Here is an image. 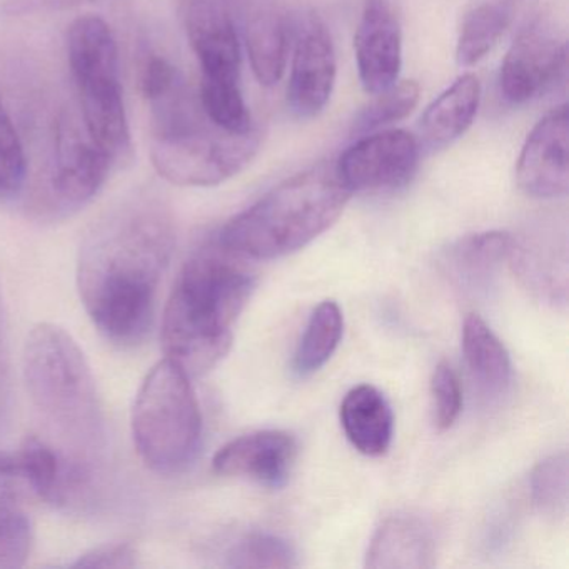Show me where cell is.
I'll use <instances>...</instances> for the list:
<instances>
[{"label": "cell", "mask_w": 569, "mask_h": 569, "mask_svg": "<svg viewBox=\"0 0 569 569\" xmlns=\"http://www.w3.org/2000/svg\"><path fill=\"white\" fill-rule=\"evenodd\" d=\"M244 2L246 51L259 84L274 88L284 76L292 46V26L276 0Z\"/></svg>", "instance_id": "cell-16"}, {"label": "cell", "mask_w": 569, "mask_h": 569, "mask_svg": "<svg viewBox=\"0 0 569 569\" xmlns=\"http://www.w3.org/2000/svg\"><path fill=\"white\" fill-rule=\"evenodd\" d=\"M418 138L402 129H382L356 138L336 161L339 178L355 194H379L406 188L421 161Z\"/></svg>", "instance_id": "cell-9"}, {"label": "cell", "mask_w": 569, "mask_h": 569, "mask_svg": "<svg viewBox=\"0 0 569 569\" xmlns=\"http://www.w3.org/2000/svg\"><path fill=\"white\" fill-rule=\"evenodd\" d=\"M432 421L446 431L458 421L462 409V389L449 362H439L431 379Z\"/></svg>", "instance_id": "cell-30"}, {"label": "cell", "mask_w": 569, "mask_h": 569, "mask_svg": "<svg viewBox=\"0 0 569 569\" xmlns=\"http://www.w3.org/2000/svg\"><path fill=\"white\" fill-rule=\"evenodd\" d=\"M352 192L339 178L336 161H322L272 188L234 216L216 236L244 259L284 258L328 231Z\"/></svg>", "instance_id": "cell-4"}, {"label": "cell", "mask_w": 569, "mask_h": 569, "mask_svg": "<svg viewBox=\"0 0 569 569\" xmlns=\"http://www.w3.org/2000/svg\"><path fill=\"white\" fill-rule=\"evenodd\" d=\"M101 0H2L0 11L11 18L49 14V12L68 11L86 4H94Z\"/></svg>", "instance_id": "cell-33"}, {"label": "cell", "mask_w": 569, "mask_h": 569, "mask_svg": "<svg viewBox=\"0 0 569 569\" xmlns=\"http://www.w3.org/2000/svg\"><path fill=\"white\" fill-rule=\"evenodd\" d=\"M292 41L289 109L299 119H312L325 111L335 89L338 74L335 42L328 26L315 12L296 22Z\"/></svg>", "instance_id": "cell-10"}, {"label": "cell", "mask_w": 569, "mask_h": 569, "mask_svg": "<svg viewBox=\"0 0 569 569\" xmlns=\"http://www.w3.org/2000/svg\"><path fill=\"white\" fill-rule=\"evenodd\" d=\"M518 11V0L482 2L462 19L456 42V61L461 68H472L486 58L511 28Z\"/></svg>", "instance_id": "cell-21"}, {"label": "cell", "mask_w": 569, "mask_h": 569, "mask_svg": "<svg viewBox=\"0 0 569 569\" xmlns=\"http://www.w3.org/2000/svg\"><path fill=\"white\" fill-rule=\"evenodd\" d=\"M339 418L346 438L366 456L388 452L395 435V416L388 399L375 386L361 385L345 396Z\"/></svg>", "instance_id": "cell-19"}, {"label": "cell", "mask_w": 569, "mask_h": 569, "mask_svg": "<svg viewBox=\"0 0 569 569\" xmlns=\"http://www.w3.org/2000/svg\"><path fill=\"white\" fill-rule=\"evenodd\" d=\"M198 96L206 116L224 131L246 132L254 128L239 82L201 81Z\"/></svg>", "instance_id": "cell-27"}, {"label": "cell", "mask_w": 569, "mask_h": 569, "mask_svg": "<svg viewBox=\"0 0 569 569\" xmlns=\"http://www.w3.org/2000/svg\"><path fill=\"white\" fill-rule=\"evenodd\" d=\"M74 568H134L136 552L129 545H106L82 555Z\"/></svg>", "instance_id": "cell-32"}, {"label": "cell", "mask_w": 569, "mask_h": 569, "mask_svg": "<svg viewBox=\"0 0 569 569\" xmlns=\"http://www.w3.org/2000/svg\"><path fill=\"white\" fill-rule=\"evenodd\" d=\"M435 555V539L425 521L416 516H391L381 522L369 542L366 568H432Z\"/></svg>", "instance_id": "cell-18"}, {"label": "cell", "mask_w": 569, "mask_h": 569, "mask_svg": "<svg viewBox=\"0 0 569 569\" xmlns=\"http://www.w3.org/2000/svg\"><path fill=\"white\" fill-rule=\"evenodd\" d=\"M229 568L286 569L298 566V555L286 539L269 532H251L229 549Z\"/></svg>", "instance_id": "cell-26"}, {"label": "cell", "mask_w": 569, "mask_h": 569, "mask_svg": "<svg viewBox=\"0 0 569 569\" xmlns=\"http://www.w3.org/2000/svg\"><path fill=\"white\" fill-rule=\"evenodd\" d=\"M179 78H181V74L171 62L166 61L164 58H159V56H152L142 69V94L148 101L158 98V96L164 94L168 89H171Z\"/></svg>", "instance_id": "cell-31"}, {"label": "cell", "mask_w": 569, "mask_h": 569, "mask_svg": "<svg viewBox=\"0 0 569 569\" xmlns=\"http://www.w3.org/2000/svg\"><path fill=\"white\" fill-rule=\"evenodd\" d=\"M568 69V46L542 26L522 29L502 59L499 91L512 106H525L556 88Z\"/></svg>", "instance_id": "cell-11"}, {"label": "cell", "mask_w": 569, "mask_h": 569, "mask_svg": "<svg viewBox=\"0 0 569 569\" xmlns=\"http://www.w3.org/2000/svg\"><path fill=\"white\" fill-rule=\"evenodd\" d=\"M2 321H4V301H2V288H0V332H2Z\"/></svg>", "instance_id": "cell-34"}, {"label": "cell", "mask_w": 569, "mask_h": 569, "mask_svg": "<svg viewBox=\"0 0 569 569\" xmlns=\"http://www.w3.org/2000/svg\"><path fill=\"white\" fill-rule=\"evenodd\" d=\"M28 179V158L0 94V198H14Z\"/></svg>", "instance_id": "cell-29"}, {"label": "cell", "mask_w": 569, "mask_h": 569, "mask_svg": "<svg viewBox=\"0 0 569 569\" xmlns=\"http://www.w3.org/2000/svg\"><path fill=\"white\" fill-rule=\"evenodd\" d=\"M54 142L49 208L56 214H68L88 204L101 191L116 161L89 134L81 116L71 111L59 116Z\"/></svg>", "instance_id": "cell-8"}, {"label": "cell", "mask_w": 569, "mask_h": 569, "mask_svg": "<svg viewBox=\"0 0 569 569\" xmlns=\"http://www.w3.org/2000/svg\"><path fill=\"white\" fill-rule=\"evenodd\" d=\"M345 329L338 302L325 301L315 309L292 359V371L308 378L322 368L338 349Z\"/></svg>", "instance_id": "cell-23"}, {"label": "cell", "mask_w": 569, "mask_h": 569, "mask_svg": "<svg viewBox=\"0 0 569 569\" xmlns=\"http://www.w3.org/2000/svg\"><path fill=\"white\" fill-rule=\"evenodd\" d=\"M479 102L481 84L475 74L461 76L452 82L426 108L419 121L421 151H441L462 138L475 122Z\"/></svg>", "instance_id": "cell-17"}, {"label": "cell", "mask_w": 569, "mask_h": 569, "mask_svg": "<svg viewBox=\"0 0 569 569\" xmlns=\"http://www.w3.org/2000/svg\"><path fill=\"white\" fill-rule=\"evenodd\" d=\"M568 106L551 109L539 119L522 146L516 164V181L535 199L565 198L569 189Z\"/></svg>", "instance_id": "cell-13"}, {"label": "cell", "mask_w": 569, "mask_h": 569, "mask_svg": "<svg viewBox=\"0 0 569 569\" xmlns=\"http://www.w3.org/2000/svg\"><path fill=\"white\" fill-rule=\"evenodd\" d=\"M298 445L289 432H251L222 446L212 468L228 478L251 479L268 488H282L295 468Z\"/></svg>", "instance_id": "cell-15"}, {"label": "cell", "mask_w": 569, "mask_h": 569, "mask_svg": "<svg viewBox=\"0 0 569 569\" xmlns=\"http://www.w3.org/2000/svg\"><path fill=\"white\" fill-rule=\"evenodd\" d=\"M359 81L369 94L398 82L402 68V32L389 0H366L355 34Z\"/></svg>", "instance_id": "cell-14"}, {"label": "cell", "mask_w": 569, "mask_h": 569, "mask_svg": "<svg viewBox=\"0 0 569 569\" xmlns=\"http://www.w3.org/2000/svg\"><path fill=\"white\" fill-rule=\"evenodd\" d=\"M68 58L89 134L114 161L131 154V132L119 78L118 42L108 22L76 19L68 31Z\"/></svg>", "instance_id": "cell-7"}, {"label": "cell", "mask_w": 569, "mask_h": 569, "mask_svg": "<svg viewBox=\"0 0 569 569\" xmlns=\"http://www.w3.org/2000/svg\"><path fill=\"white\" fill-rule=\"evenodd\" d=\"M462 352L472 379L489 396H498L511 382L512 365L508 349L479 316L466 318L462 326Z\"/></svg>", "instance_id": "cell-20"}, {"label": "cell", "mask_w": 569, "mask_h": 569, "mask_svg": "<svg viewBox=\"0 0 569 569\" xmlns=\"http://www.w3.org/2000/svg\"><path fill=\"white\" fill-rule=\"evenodd\" d=\"M242 259L214 238L176 279L162 316V348L191 378L211 371L231 349L232 328L254 291Z\"/></svg>", "instance_id": "cell-3"}, {"label": "cell", "mask_w": 569, "mask_h": 569, "mask_svg": "<svg viewBox=\"0 0 569 569\" xmlns=\"http://www.w3.org/2000/svg\"><path fill=\"white\" fill-rule=\"evenodd\" d=\"M372 96L375 98L356 114L352 121L351 136L355 139L382 131L408 118L418 106L421 88L416 81H401Z\"/></svg>", "instance_id": "cell-25"}, {"label": "cell", "mask_w": 569, "mask_h": 569, "mask_svg": "<svg viewBox=\"0 0 569 569\" xmlns=\"http://www.w3.org/2000/svg\"><path fill=\"white\" fill-rule=\"evenodd\" d=\"M151 108V159L156 171L182 188H214L244 171L261 148L258 128L229 132L206 116L198 92L182 78Z\"/></svg>", "instance_id": "cell-5"}, {"label": "cell", "mask_w": 569, "mask_h": 569, "mask_svg": "<svg viewBox=\"0 0 569 569\" xmlns=\"http://www.w3.org/2000/svg\"><path fill=\"white\" fill-rule=\"evenodd\" d=\"M234 0H184L186 34L201 66V81H241V38Z\"/></svg>", "instance_id": "cell-12"}, {"label": "cell", "mask_w": 569, "mask_h": 569, "mask_svg": "<svg viewBox=\"0 0 569 569\" xmlns=\"http://www.w3.org/2000/svg\"><path fill=\"white\" fill-rule=\"evenodd\" d=\"M19 481L0 471V568H21L32 548V525L19 499Z\"/></svg>", "instance_id": "cell-24"}, {"label": "cell", "mask_w": 569, "mask_h": 569, "mask_svg": "<svg viewBox=\"0 0 569 569\" xmlns=\"http://www.w3.org/2000/svg\"><path fill=\"white\" fill-rule=\"evenodd\" d=\"M516 239L509 232L486 231L466 236L449 249L448 262L455 278L462 284L485 286L502 262L511 258Z\"/></svg>", "instance_id": "cell-22"}, {"label": "cell", "mask_w": 569, "mask_h": 569, "mask_svg": "<svg viewBox=\"0 0 569 569\" xmlns=\"http://www.w3.org/2000/svg\"><path fill=\"white\" fill-rule=\"evenodd\" d=\"M569 459L566 451L549 456L531 475V498L539 515L562 518L568 511Z\"/></svg>", "instance_id": "cell-28"}, {"label": "cell", "mask_w": 569, "mask_h": 569, "mask_svg": "<svg viewBox=\"0 0 569 569\" xmlns=\"http://www.w3.org/2000/svg\"><path fill=\"white\" fill-rule=\"evenodd\" d=\"M29 398L49 445L68 469L72 489L91 478L106 451V421L84 352L69 332L42 322L29 332L22 356Z\"/></svg>", "instance_id": "cell-2"}, {"label": "cell", "mask_w": 569, "mask_h": 569, "mask_svg": "<svg viewBox=\"0 0 569 569\" xmlns=\"http://www.w3.org/2000/svg\"><path fill=\"white\" fill-rule=\"evenodd\" d=\"M132 436L144 465L158 475L184 471L202 441V416L191 376L162 359L142 382L132 409Z\"/></svg>", "instance_id": "cell-6"}, {"label": "cell", "mask_w": 569, "mask_h": 569, "mask_svg": "<svg viewBox=\"0 0 569 569\" xmlns=\"http://www.w3.org/2000/svg\"><path fill=\"white\" fill-rule=\"evenodd\" d=\"M174 246L171 209L152 191L128 196L89 229L79 252V295L109 341L134 346L148 335Z\"/></svg>", "instance_id": "cell-1"}]
</instances>
